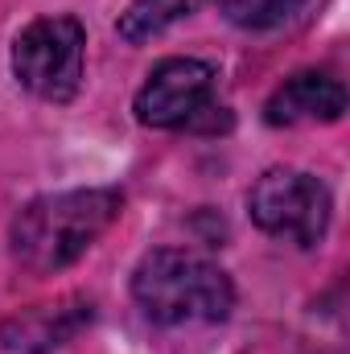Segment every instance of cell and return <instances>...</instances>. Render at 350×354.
Here are the masks:
<instances>
[{"mask_svg": "<svg viewBox=\"0 0 350 354\" xmlns=\"http://www.w3.org/2000/svg\"><path fill=\"white\" fill-rule=\"evenodd\" d=\"M124 198L120 189L91 185V189H58L25 202L12 214L8 243L12 260L33 276H54L75 260H83L95 239L120 218Z\"/></svg>", "mask_w": 350, "mask_h": 354, "instance_id": "6da1fadb", "label": "cell"}, {"mask_svg": "<svg viewBox=\"0 0 350 354\" xmlns=\"http://www.w3.org/2000/svg\"><path fill=\"white\" fill-rule=\"evenodd\" d=\"M132 301L157 326H219L235 309V284L198 252L157 248L132 272Z\"/></svg>", "mask_w": 350, "mask_h": 354, "instance_id": "7a4b0ae2", "label": "cell"}, {"mask_svg": "<svg viewBox=\"0 0 350 354\" xmlns=\"http://www.w3.org/2000/svg\"><path fill=\"white\" fill-rule=\"evenodd\" d=\"M83 66H87V29L79 17L66 12L37 17L12 41L17 83L46 103H71L83 87Z\"/></svg>", "mask_w": 350, "mask_h": 354, "instance_id": "3957f363", "label": "cell"}, {"mask_svg": "<svg viewBox=\"0 0 350 354\" xmlns=\"http://www.w3.org/2000/svg\"><path fill=\"white\" fill-rule=\"evenodd\" d=\"M248 214L264 235L297 243V248H313L330 231L334 194L317 174L276 165L264 177H256V185L248 189Z\"/></svg>", "mask_w": 350, "mask_h": 354, "instance_id": "277c9868", "label": "cell"}, {"mask_svg": "<svg viewBox=\"0 0 350 354\" xmlns=\"http://www.w3.org/2000/svg\"><path fill=\"white\" fill-rule=\"evenodd\" d=\"M219 71L202 58H165L149 71V79L136 91V120L145 128L161 132H202L214 128V115H227V107L214 103Z\"/></svg>", "mask_w": 350, "mask_h": 354, "instance_id": "5b68a950", "label": "cell"}, {"mask_svg": "<svg viewBox=\"0 0 350 354\" xmlns=\"http://www.w3.org/2000/svg\"><path fill=\"white\" fill-rule=\"evenodd\" d=\"M91 326V297H58L50 305H29L4 317L0 342L12 354H50Z\"/></svg>", "mask_w": 350, "mask_h": 354, "instance_id": "8992f818", "label": "cell"}, {"mask_svg": "<svg viewBox=\"0 0 350 354\" xmlns=\"http://www.w3.org/2000/svg\"><path fill=\"white\" fill-rule=\"evenodd\" d=\"M347 111V87L342 79L326 71H297L264 103L268 128H297V124H334Z\"/></svg>", "mask_w": 350, "mask_h": 354, "instance_id": "52a82bcc", "label": "cell"}, {"mask_svg": "<svg viewBox=\"0 0 350 354\" xmlns=\"http://www.w3.org/2000/svg\"><path fill=\"white\" fill-rule=\"evenodd\" d=\"M202 0H128V8L120 12L116 29L128 46H140V41H153L161 37L169 25H177L181 17H190Z\"/></svg>", "mask_w": 350, "mask_h": 354, "instance_id": "ba28073f", "label": "cell"}, {"mask_svg": "<svg viewBox=\"0 0 350 354\" xmlns=\"http://www.w3.org/2000/svg\"><path fill=\"white\" fill-rule=\"evenodd\" d=\"M219 8L231 25L260 33V29H276V25L293 21L305 8V0H219Z\"/></svg>", "mask_w": 350, "mask_h": 354, "instance_id": "9c48e42d", "label": "cell"}]
</instances>
